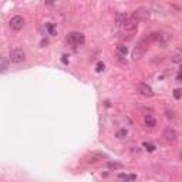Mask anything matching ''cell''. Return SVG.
Returning <instances> with one entry per match:
<instances>
[{
  "mask_svg": "<svg viewBox=\"0 0 182 182\" xmlns=\"http://www.w3.org/2000/svg\"><path fill=\"white\" fill-rule=\"evenodd\" d=\"M66 40L71 46H81L86 42V36L83 33H80V31H73V33H68Z\"/></svg>",
  "mask_w": 182,
  "mask_h": 182,
  "instance_id": "1",
  "label": "cell"
},
{
  "mask_svg": "<svg viewBox=\"0 0 182 182\" xmlns=\"http://www.w3.org/2000/svg\"><path fill=\"white\" fill-rule=\"evenodd\" d=\"M9 58H10V61L14 63V64H20L26 60V53L23 49H13L10 50V54H9Z\"/></svg>",
  "mask_w": 182,
  "mask_h": 182,
  "instance_id": "2",
  "label": "cell"
},
{
  "mask_svg": "<svg viewBox=\"0 0 182 182\" xmlns=\"http://www.w3.org/2000/svg\"><path fill=\"white\" fill-rule=\"evenodd\" d=\"M24 17L21 16H13L12 19H10V21H9V26H10V29L16 30V31H19V30H21L23 27H24Z\"/></svg>",
  "mask_w": 182,
  "mask_h": 182,
  "instance_id": "3",
  "label": "cell"
},
{
  "mask_svg": "<svg viewBox=\"0 0 182 182\" xmlns=\"http://www.w3.org/2000/svg\"><path fill=\"white\" fill-rule=\"evenodd\" d=\"M149 40H152V42L159 43L161 46H165L166 43H168V40H169V36H166L165 33L154 31V33H151V36H149Z\"/></svg>",
  "mask_w": 182,
  "mask_h": 182,
  "instance_id": "4",
  "label": "cell"
},
{
  "mask_svg": "<svg viewBox=\"0 0 182 182\" xmlns=\"http://www.w3.org/2000/svg\"><path fill=\"white\" fill-rule=\"evenodd\" d=\"M145 50H147V44H145V40H141L138 44L134 47L133 50V58L134 60H138V58H141L142 56H144Z\"/></svg>",
  "mask_w": 182,
  "mask_h": 182,
  "instance_id": "5",
  "label": "cell"
},
{
  "mask_svg": "<svg viewBox=\"0 0 182 182\" xmlns=\"http://www.w3.org/2000/svg\"><path fill=\"white\" fill-rule=\"evenodd\" d=\"M121 26H122V29H124L125 31H135L136 27H138V21L131 16V17H127Z\"/></svg>",
  "mask_w": 182,
  "mask_h": 182,
  "instance_id": "6",
  "label": "cell"
},
{
  "mask_svg": "<svg viewBox=\"0 0 182 182\" xmlns=\"http://www.w3.org/2000/svg\"><path fill=\"white\" fill-rule=\"evenodd\" d=\"M136 90H138V93H140L141 95H144V97H152V95H154L152 88L149 87L148 84L140 83L138 86H136Z\"/></svg>",
  "mask_w": 182,
  "mask_h": 182,
  "instance_id": "7",
  "label": "cell"
},
{
  "mask_svg": "<svg viewBox=\"0 0 182 182\" xmlns=\"http://www.w3.org/2000/svg\"><path fill=\"white\" fill-rule=\"evenodd\" d=\"M149 16V12L147 10V9L144 7H140V9H136L135 12H134L133 17L135 19L136 21H140V20H144V19H147V17Z\"/></svg>",
  "mask_w": 182,
  "mask_h": 182,
  "instance_id": "8",
  "label": "cell"
},
{
  "mask_svg": "<svg viewBox=\"0 0 182 182\" xmlns=\"http://www.w3.org/2000/svg\"><path fill=\"white\" fill-rule=\"evenodd\" d=\"M164 138H165V141H168V142H175V141H177V133H175V129L166 128L165 131H164Z\"/></svg>",
  "mask_w": 182,
  "mask_h": 182,
  "instance_id": "9",
  "label": "cell"
},
{
  "mask_svg": "<svg viewBox=\"0 0 182 182\" xmlns=\"http://www.w3.org/2000/svg\"><path fill=\"white\" fill-rule=\"evenodd\" d=\"M144 124L149 128H155V125H157V120L154 118L151 114H145L144 115Z\"/></svg>",
  "mask_w": 182,
  "mask_h": 182,
  "instance_id": "10",
  "label": "cell"
},
{
  "mask_svg": "<svg viewBox=\"0 0 182 182\" xmlns=\"http://www.w3.org/2000/svg\"><path fill=\"white\" fill-rule=\"evenodd\" d=\"M118 179H120L121 182H134L136 179V175L135 174H120L118 175Z\"/></svg>",
  "mask_w": 182,
  "mask_h": 182,
  "instance_id": "11",
  "label": "cell"
},
{
  "mask_svg": "<svg viewBox=\"0 0 182 182\" xmlns=\"http://www.w3.org/2000/svg\"><path fill=\"white\" fill-rule=\"evenodd\" d=\"M46 30H47V33L50 36H56L57 34V29H56V26L53 23H46Z\"/></svg>",
  "mask_w": 182,
  "mask_h": 182,
  "instance_id": "12",
  "label": "cell"
},
{
  "mask_svg": "<svg viewBox=\"0 0 182 182\" xmlns=\"http://www.w3.org/2000/svg\"><path fill=\"white\" fill-rule=\"evenodd\" d=\"M117 51H118L121 56H125V54L128 53V49H127V46L120 44V46H117Z\"/></svg>",
  "mask_w": 182,
  "mask_h": 182,
  "instance_id": "13",
  "label": "cell"
},
{
  "mask_svg": "<svg viewBox=\"0 0 182 182\" xmlns=\"http://www.w3.org/2000/svg\"><path fill=\"white\" fill-rule=\"evenodd\" d=\"M142 147H144V148L147 149L148 152H154V151H155V148H157V147H155L154 144H151V142H144V144H142Z\"/></svg>",
  "mask_w": 182,
  "mask_h": 182,
  "instance_id": "14",
  "label": "cell"
},
{
  "mask_svg": "<svg viewBox=\"0 0 182 182\" xmlns=\"http://www.w3.org/2000/svg\"><path fill=\"white\" fill-rule=\"evenodd\" d=\"M107 166L110 168V169H120V168H122V164H118V162H108Z\"/></svg>",
  "mask_w": 182,
  "mask_h": 182,
  "instance_id": "15",
  "label": "cell"
},
{
  "mask_svg": "<svg viewBox=\"0 0 182 182\" xmlns=\"http://www.w3.org/2000/svg\"><path fill=\"white\" fill-rule=\"evenodd\" d=\"M127 134H128V131H127L125 128H122V129H120V131H117L115 136H117V138H125Z\"/></svg>",
  "mask_w": 182,
  "mask_h": 182,
  "instance_id": "16",
  "label": "cell"
},
{
  "mask_svg": "<svg viewBox=\"0 0 182 182\" xmlns=\"http://www.w3.org/2000/svg\"><path fill=\"white\" fill-rule=\"evenodd\" d=\"M174 97L177 100L181 98V97H182V90H181V88H175V90H174Z\"/></svg>",
  "mask_w": 182,
  "mask_h": 182,
  "instance_id": "17",
  "label": "cell"
},
{
  "mask_svg": "<svg viewBox=\"0 0 182 182\" xmlns=\"http://www.w3.org/2000/svg\"><path fill=\"white\" fill-rule=\"evenodd\" d=\"M6 68H7V61H6V58H2V66H0V70H2V73L3 71H6Z\"/></svg>",
  "mask_w": 182,
  "mask_h": 182,
  "instance_id": "18",
  "label": "cell"
},
{
  "mask_svg": "<svg viewBox=\"0 0 182 182\" xmlns=\"http://www.w3.org/2000/svg\"><path fill=\"white\" fill-rule=\"evenodd\" d=\"M104 68H105V66H104L103 61H100L98 64H97V67H95V70L98 71V73H101V71H104Z\"/></svg>",
  "mask_w": 182,
  "mask_h": 182,
  "instance_id": "19",
  "label": "cell"
},
{
  "mask_svg": "<svg viewBox=\"0 0 182 182\" xmlns=\"http://www.w3.org/2000/svg\"><path fill=\"white\" fill-rule=\"evenodd\" d=\"M177 80H178V81H181V83H182V70L178 73V75H177Z\"/></svg>",
  "mask_w": 182,
  "mask_h": 182,
  "instance_id": "20",
  "label": "cell"
},
{
  "mask_svg": "<svg viewBox=\"0 0 182 182\" xmlns=\"http://www.w3.org/2000/svg\"><path fill=\"white\" fill-rule=\"evenodd\" d=\"M61 61L64 63V64H68V60H67V56H63V58H61Z\"/></svg>",
  "mask_w": 182,
  "mask_h": 182,
  "instance_id": "21",
  "label": "cell"
},
{
  "mask_svg": "<svg viewBox=\"0 0 182 182\" xmlns=\"http://www.w3.org/2000/svg\"><path fill=\"white\" fill-rule=\"evenodd\" d=\"M46 44H49V40L46 38V40H42V47H44Z\"/></svg>",
  "mask_w": 182,
  "mask_h": 182,
  "instance_id": "22",
  "label": "cell"
},
{
  "mask_svg": "<svg viewBox=\"0 0 182 182\" xmlns=\"http://www.w3.org/2000/svg\"><path fill=\"white\" fill-rule=\"evenodd\" d=\"M181 159H182V152H181Z\"/></svg>",
  "mask_w": 182,
  "mask_h": 182,
  "instance_id": "23",
  "label": "cell"
}]
</instances>
